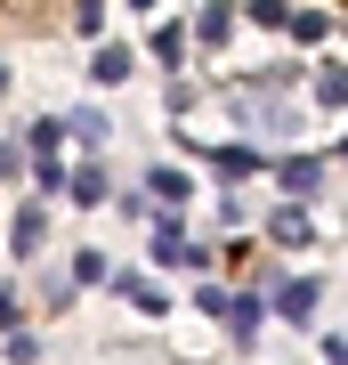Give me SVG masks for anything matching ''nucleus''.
I'll use <instances>...</instances> for the list:
<instances>
[{"label": "nucleus", "instance_id": "obj_1", "mask_svg": "<svg viewBox=\"0 0 348 365\" xmlns=\"http://www.w3.org/2000/svg\"><path fill=\"white\" fill-rule=\"evenodd\" d=\"M97 0H0V33H81Z\"/></svg>", "mask_w": 348, "mask_h": 365}]
</instances>
